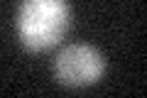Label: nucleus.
<instances>
[{"mask_svg":"<svg viewBox=\"0 0 147 98\" xmlns=\"http://www.w3.org/2000/svg\"><path fill=\"white\" fill-rule=\"evenodd\" d=\"M69 17L66 0H22L17 10V34L25 47L42 52L64 37Z\"/></svg>","mask_w":147,"mask_h":98,"instance_id":"1","label":"nucleus"},{"mask_svg":"<svg viewBox=\"0 0 147 98\" xmlns=\"http://www.w3.org/2000/svg\"><path fill=\"white\" fill-rule=\"evenodd\" d=\"M105 59L91 44H69L54 59V74L64 86H88L103 76Z\"/></svg>","mask_w":147,"mask_h":98,"instance_id":"2","label":"nucleus"}]
</instances>
